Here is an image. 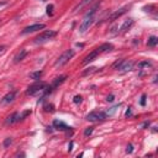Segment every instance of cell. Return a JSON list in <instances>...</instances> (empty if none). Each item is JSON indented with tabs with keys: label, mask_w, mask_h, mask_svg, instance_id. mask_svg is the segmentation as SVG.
<instances>
[{
	"label": "cell",
	"mask_w": 158,
	"mask_h": 158,
	"mask_svg": "<svg viewBox=\"0 0 158 158\" xmlns=\"http://www.w3.org/2000/svg\"><path fill=\"white\" fill-rule=\"evenodd\" d=\"M41 2H46V0H41Z\"/></svg>",
	"instance_id": "obj_36"
},
{
	"label": "cell",
	"mask_w": 158,
	"mask_h": 158,
	"mask_svg": "<svg viewBox=\"0 0 158 158\" xmlns=\"http://www.w3.org/2000/svg\"><path fill=\"white\" fill-rule=\"evenodd\" d=\"M57 36V32L56 31H52V30H46L43 31L42 33H40L36 38H35V43H45L49 40L55 38Z\"/></svg>",
	"instance_id": "obj_4"
},
{
	"label": "cell",
	"mask_w": 158,
	"mask_h": 158,
	"mask_svg": "<svg viewBox=\"0 0 158 158\" xmlns=\"http://www.w3.org/2000/svg\"><path fill=\"white\" fill-rule=\"evenodd\" d=\"M46 88H47V84L43 83V82H37L32 85H30L27 88V91H26V94L27 95H37L40 93H43L46 94Z\"/></svg>",
	"instance_id": "obj_3"
},
{
	"label": "cell",
	"mask_w": 158,
	"mask_h": 158,
	"mask_svg": "<svg viewBox=\"0 0 158 158\" xmlns=\"http://www.w3.org/2000/svg\"><path fill=\"white\" fill-rule=\"evenodd\" d=\"M132 151H134V146H132V144H131V143L127 144V150H126V152H127V153H131Z\"/></svg>",
	"instance_id": "obj_29"
},
{
	"label": "cell",
	"mask_w": 158,
	"mask_h": 158,
	"mask_svg": "<svg viewBox=\"0 0 158 158\" xmlns=\"http://www.w3.org/2000/svg\"><path fill=\"white\" fill-rule=\"evenodd\" d=\"M75 55V52L73 49H67L65 52H63V53L57 58V61L55 62V67H63L64 64H67Z\"/></svg>",
	"instance_id": "obj_2"
},
{
	"label": "cell",
	"mask_w": 158,
	"mask_h": 158,
	"mask_svg": "<svg viewBox=\"0 0 158 158\" xmlns=\"http://www.w3.org/2000/svg\"><path fill=\"white\" fill-rule=\"evenodd\" d=\"M130 115H131V110H127L126 111V116H130Z\"/></svg>",
	"instance_id": "obj_35"
},
{
	"label": "cell",
	"mask_w": 158,
	"mask_h": 158,
	"mask_svg": "<svg viewBox=\"0 0 158 158\" xmlns=\"http://www.w3.org/2000/svg\"><path fill=\"white\" fill-rule=\"evenodd\" d=\"M122 62H124V59H118V61H116V62L112 64V68H114V69H118V67L121 65Z\"/></svg>",
	"instance_id": "obj_24"
},
{
	"label": "cell",
	"mask_w": 158,
	"mask_h": 158,
	"mask_svg": "<svg viewBox=\"0 0 158 158\" xmlns=\"http://www.w3.org/2000/svg\"><path fill=\"white\" fill-rule=\"evenodd\" d=\"M20 120H21V114L14 112V114L10 115V116L6 118L5 124H6V125H12V124H15V122H17V121H20Z\"/></svg>",
	"instance_id": "obj_9"
},
{
	"label": "cell",
	"mask_w": 158,
	"mask_h": 158,
	"mask_svg": "<svg viewBox=\"0 0 158 158\" xmlns=\"http://www.w3.org/2000/svg\"><path fill=\"white\" fill-rule=\"evenodd\" d=\"M41 77H42V72H41V71L30 73V78H31V79H35V81H38V79L41 78Z\"/></svg>",
	"instance_id": "obj_18"
},
{
	"label": "cell",
	"mask_w": 158,
	"mask_h": 158,
	"mask_svg": "<svg viewBox=\"0 0 158 158\" xmlns=\"http://www.w3.org/2000/svg\"><path fill=\"white\" fill-rule=\"evenodd\" d=\"M98 56H99V51H98V49H95V51H93V52H90V53L84 58L83 64H89L90 62H93L94 59H96Z\"/></svg>",
	"instance_id": "obj_10"
},
{
	"label": "cell",
	"mask_w": 158,
	"mask_h": 158,
	"mask_svg": "<svg viewBox=\"0 0 158 158\" xmlns=\"http://www.w3.org/2000/svg\"><path fill=\"white\" fill-rule=\"evenodd\" d=\"M65 79H67V77L65 75H61V77H58V78H56L55 79V82H53V84H52V88H57L59 84H62Z\"/></svg>",
	"instance_id": "obj_16"
},
{
	"label": "cell",
	"mask_w": 158,
	"mask_h": 158,
	"mask_svg": "<svg viewBox=\"0 0 158 158\" xmlns=\"http://www.w3.org/2000/svg\"><path fill=\"white\" fill-rule=\"evenodd\" d=\"M89 3H91V0H83V2H82L81 4H79V5H77V8H75L74 10H75V11H77V10H81L82 8H84L85 5H88Z\"/></svg>",
	"instance_id": "obj_21"
},
{
	"label": "cell",
	"mask_w": 158,
	"mask_h": 158,
	"mask_svg": "<svg viewBox=\"0 0 158 158\" xmlns=\"http://www.w3.org/2000/svg\"><path fill=\"white\" fill-rule=\"evenodd\" d=\"M4 51H5V46H0V53H3Z\"/></svg>",
	"instance_id": "obj_32"
},
{
	"label": "cell",
	"mask_w": 158,
	"mask_h": 158,
	"mask_svg": "<svg viewBox=\"0 0 158 158\" xmlns=\"http://www.w3.org/2000/svg\"><path fill=\"white\" fill-rule=\"evenodd\" d=\"M15 95H16V91H10V93H8V94L3 98L2 104H9V103H11V101H14Z\"/></svg>",
	"instance_id": "obj_12"
},
{
	"label": "cell",
	"mask_w": 158,
	"mask_h": 158,
	"mask_svg": "<svg viewBox=\"0 0 158 158\" xmlns=\"http://www.w3.org/2000/svg\"><path fill=\"white\" fill-rule=\"evenodd\" d=\"M95 11H96V8H93V9H91V10L88 12V14L84 16V19H83L81 26H79V32H81V33H84L87 30H89L90 25L93 24V21H94Z\"/></svg>",
	"instance_id": "obj_1"
},
{
	"label": "cell",
	"mask_w": 158,
	"mask_h": 158,
	"mask_svg": "<svg viewBox=\"0 0 158 158\" xmlns=\"http://www.w3.org/2000/svg\"><path fill=\"white\" fill-rule=\"evenodd\" d=\"M130 8L128 6H124V8H121V9H118L117 11H115V12H112V14L108 17V20L109 21H114V20H116L117 17H120V16H122L124 14H125V12L128 10Z\"/></svg>",
	"instance_id": "obj_8"
},
{
	"label": "cell",
	"mask_w": 158,
	"mask_h": 158,
	"mask_svg": "<svg viewBox=\"0 0 158 158\" xmlns=\"http://www.w3.org/2000/svg\"><path fill=\"white\" fill-rule=\"evenodd\" d=\"M75 104H79V103H82V96L81 95H75L74 96V100H73Z\"/></svg>",
	"instance_id": "obj_27"
},
{
	"label": "cell",
	"mask_w": 158,
	"mask_h": 158,
	"mask_svg": "<svg viewBox=\"0 0 158 158\" xmlns=\"http://www.w3.org/2000/svg\"><path fill=\"white\" fill-rule=\"evenodd\" d=\"M114 98H115V96H114V95H109V96H108V98H106V100H108V101H110V103H111V101H114Z\"/></svg>",
	"instance_id": "obj_31"
},
{
	"label": "cell",
	"mask_w": 158,
	"mask_h": 158,
	"mask_svg": "<svg viewBox=\"0 0 158 158\" xmlns=\"http://www.w3.org/2000/svg\"><path fill=\"white\" fill-rule=\"evenodd\" d=\"M52 10H53V5L51 4V5L47 6V14H48V15H52Z\"/></svg>",
	"instance_id": "obj_28"
},
{
	"label": "cell",
	"mask_w": 158,
	"mask_h": 158,
	"mask_svg": "<svg viewBox=\"0 0 158 158\" xmlns=\"http://www.w3.org/2000/svg\"><path fill=\"white\" fill-rule=\"evenodd\" d=\"M147 126H150V122H144L143 124V127H147Z\"/></svg>",
	"instance_id": "obj_34"
},
{
	"label": "cell",
	"mask_w": 158,
	"mask_h": 158,
	"mask_svg": "<svg viewBox=\"0 0 158 158\" xmlns=\"http://www.w3.org/2000/svg\"><path fill=\"white\" fill-rule=\"evenodd\" d=\"M93 130H94V127H91V126H90V127H87L85 131H84V135H85V136H90L91 134H93Z\"/></svg>",
	"instance_id": "obj_25"
},
{
	"label": "cell",
	"mask_w": 158,
	"mask_h": 158,
	"mask_svg": "<svg viewBox=\"0 0 158 158\" xmlns=\"http://www.w3.org/2000/svg\"><path fill=\"white\" fill-rule=\"evenodd\" d=\"M45 110L46 111H55V106H53V105H52V104H49V105H45Z\"/></svg>",
	"instance_id": "obj_26"
},
{
	"label": "cell",
	"mask_w": 158,
	"mask_h": 158,
	"mask_svg": "<svg viewBox=\"0 0 158 158\" xmlns=\"http://www.w3.org/2000/svg\"><path fill=\"white\" fill-rule=\"evenodd\" d=\"M53 127L57 128V130H61V131H68L71 127H68L67 125H65L63 121L61 120H55L53 121Z\"/></svg>",
	"instance_id": "obj_11"
},
{
	"label": "cell",
	"mask_w": 158,
	"mask_h": 158,
	"mask_svg": "<svg viewBox=\"0 0 158 158\" xmlns=\"http://www.w3.org/2000/svg\"><path fill=\"white\" fill-rule=\"evenodd\" d=\"M134 25V20L132 19H127V20H125V22L122 24V26H121V32L124 33V32H126L130 27H131V26H132Z\"/></svg>",
	"instance_id": "obj_13"
},
{
	"label": "cell",
	"mask_w": 158,
	"mask_h": 158,
	"mask_svg": "<svg viewBox=\"0 0 158 158\" xmlns=\"http://www.w3.org/2000/svg\"><path fill=\"white\" fill-rule=\"evenodd\" d=\"M45 29V25L43 24H35V25H31V26H27L22 30V35H26V33H31V32H35V31H38V30H42Z\"/></svg>",
	"instance_id": "obj_6"
},
{
	"label": "cell",
	"mask_w": 158,
	"mask_h": 158,
	"mask_svg": "<svg viewBox=\"0 0 158 158\" xmlns=\"http://www.w3.org/2000/svg\"><path fill=\"white\" fill-rule=\"evenodd\" d=\"M118 106H120V105H115V106H112V108H110V109H108L106 110V116H112L116 111H117V109H118Z\"/></svg>",
	"instance_id": "obj_19"
},
{
	"label": "cell",
	"mask_w": 158,
	"mask_h": 158,
	"mask_svg": "<svg viewBox=\"0 0 158 158\" xmlns=\"http://www.w3.org/2000/svg\"><path fill=\"white\" fill-rule=\"evenodd\" d=\"M157 43H158V38H157L156 36H152V37H150V38H148V42H147V45H148L150 47H156V46H157Z\"/></svg>",
	"instance_id": "obj_17"
},
{
	"label": "cell",
	"mask_w": 158,
	"mask_h": 158,
	"mask_svg": "<svg viewBox=\"0 0 158 158\" xmlns=\"http://www.w3.org/2000/svg\"><path fill=\"white\" fill-rule=\"evenodd\" d=\"M114 49V46L111 43H103L98 51H99V53H101V52H109V51H112Z\"/></svg>",
	"instance_id": "obj_15"
},
{
	"label": "cell",
	"mask_w": 158,
	"mask_h": 158,
	"mask_svg": "<svg viewBox=\"0 0 158 158\" xmlns=\"http://www.w3.org/2000/svg\"><path fill=\"white\" fill-rule=\"evenodd\" d=\"M106 118V114L103 111H91L87 115L88 121H103Z\"/></svg>",
	"instance_id": "obj_5"
},
{
	"label": "cell",
	"mask_w": 158,
	"mask_h": 158,
	"mask_svg": "<svg viewBox=\"0 0 158 158\" xmlns=\"http://www.w3.org/2000/svg\"><path fill=\"white\" fill-rule=\"evenodd\" d=\"M151 67H152V63H150V62H141L138 64V68L140 69H148Z\"/></svg>",
	"instance_id": "obj_20"
},
{
	"label": "cell",
	"mask_w": 158,
	"mask_h": 158,
	"mask_svg": "<svg viewBox=\"0 0 158 158\" xmlns=\"http://www.w3.org/2000/svg\"><path fill=\"white\" fill-rule=\"evenodd\" d=\"M72 147H73V142H71V143H69V148H68V150H69V151H72Z\"/></svg>",
	"instance_id": "obj_33"
},
{
	"label": "cell",
	"mask_w": 158,
	"mask_h": 158,
	"mask_svg": "<svg viewBox=\"0 0 158 158\" xmlns=\"http://www.w3.org/2000/svg\"><path fill=\"white\" fill-rule=\"evenodd\" d=\"M134 65H135V63L132 61L124 59V62L121 63V65L118 67V71H121V72H130V71L134 69Z\"/></svg>",
	"instance_id": "obj_7"
},
{
	"label": "cell",
	"mask_w": 158,
	"mask_h": 158,
	"mask_svg": "<svg viewBox=\"0 0 158 158\" xmlns=\"http://www.w3.org/2000/svg\"><path fill=\"white\" fill-rule=\"evenodd\" d=\"M141 105H142V106H144V105H146V95H142L141 96Z\"/></svg>",
	"instance_id": "obj_30"
},
{
	"label": "cell",
	"mask_w": 158,
	"mask_h": 158,
	"mask_svg": "<svg viewBox=\"0 0 158 158\" xmlns=\"http://www.w3.org/2000/svg\"><path fill=\"white\" fill-rule=\"evenodd\" d=\"M11 143H12V138H11V137H8V138H5V141H4V143H3V146H4V148H8Z\"/></svg>",
	"instance_id": "obj_22"
},
{
	"label": "cell",
	"mask_w": 158,
	"mask_h": 158,
	"mask_svg": "<svg viewBox=\"0 0 158 158\" xmlns=\"http://www.w3.org/2000/svg\"><path fill=\"white\" fill-rule=\"evenodd\" d=\"M94 72H96V68L90 67V68H88L87 71L83 72V75H88V74H91V73H94Z\"/></svg>",
	"instance_id": "obj_23"
},
{
	"label": "cell",
	"mask_w": 158,
	"mask_h": 158,
	"mask_svg": "<svg viewBox=\"0 0 158 158\" xmlns=\"http://www.w3.org/2000/svg\"><path fill=\"white\" fill-rule=\"evenodd\" d=\"M26 56H27V51H26V49H20V52H19V53L15 56V63H19V62H21Z\"/></svg>",
	"instance_id": "obj_14"
}]
</instances>
